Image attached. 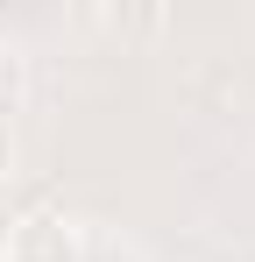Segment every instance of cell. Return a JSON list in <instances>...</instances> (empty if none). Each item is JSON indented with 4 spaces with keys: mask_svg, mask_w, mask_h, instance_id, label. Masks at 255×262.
I'll return each mask as SVG.
<instances>
[{
    "mask_svg": "<svg viewBox=\"0 0 255 262\" xmlns=\"http://www.w3.org/2000/svg\"><path fill=\"white\" fill-rule=\"evenodd\" d=\"M7 156H14V135H7V121H0V170H7Z\"/></svg>",
    "mask_w": 255,
    "mask_h": 262,
    "instance_id": "2",
    "label": "cell"
},
{
    "mask_svg": "<svg viewBox=\"0 0 255 262\" xmlns=\"http://www.w3.org/2000/svg\"><path fill=\"white\" fill-rule=\"evenodd\" d=\"M0 262H85V227L71 213H22L7 227Z\"/></svg>",
    "mask_w": 255,
    "mask_h": 262,
    "instance_id": "1",
    "label": "cell"
}]
</instances>
